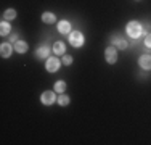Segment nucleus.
<instances>
[{"instance_id": "1", "label": "nucleus", "mask_w": 151, "mask_h": 145, "mask_svg": "<svg viewBox=\"0 0 151 145\" xmlns=\"http://www.w3.org/2000/svg\"><path fill=\"white\" fill-rule=\"evenodd\" d=\"M125 31H127V36L132 39H138L140 36L143 34V28L138 21H130V23L127 24V29H125Z\"/></svg>"}, {"instance_id": "2", "label": "nucleus", "mask_w": 151, "mask_h": 145, "mask_svg": "<svg viewBox=\"0 0 151 145\" xmlns=\"http://www.w3.org/2000/svg\"><path fill=\"white\" fill-rule=\"evenodd\" d=\"M69 44L73 47H82L84 45V36L81 31H74L69 32Z\"/></svg>"}, {"instance_id": "3", "label": "nucleus", "mask_w": 151, "mask_h": 145, "mask_svg": "<svg viewBox=\"0 0 151 145\" xmlns=\"http://www.w3.org/2000/svg\"><path fill=\"white\" fill-rule=\"evenodd\" d=\"M60 66H61V61H60L56 57H48V58H47L45 70L48 71V72H55V71H58V70H60Z\"/></svg>"}, {"instance_id": "4", "label": "nucleus", "mask_w": 151, "mask_h": 145, "mask_svg": "<svg viewBox=\"0 0 151 145\" xmlns=\"http://www.w3.org/2000/svg\"><path fill=\"white\" fill-rule=\"evenodd\" d=\"M105 58H106V61L109 65H114L117 61V49L114 45H111V47H108V49L105 50Z\"/></svg>"}, {"instance_id": "5", "label": "nucleus", "mask_w": 151, "mask_h": 145, "mask_svg": "<svg viewBox=\"0 0 151 145\" xmlns=\"http://www.w3.org/2000/svg\"><path fill=\"white\" fill-rule=\"evenodd\" d=\"M40 100H42V103H44V105H52V103H55L56 95H55L53 90H45V92L42 94Z\"/></svg>"}, {"instance_id": "6", "label": "nucleus", "mask_w": 151, "mask_h": 145, "mask_svg": "<svg viewBox=\"0 0 151 145\" xmlns=\"http://www.w3.org/2000/svg\"><path fill=\"white\" fill-rule=\"evenodd\" d=\"M138 65L142 66V70L151 71V55H142L138 60Z\"/></svg>"}, {"instance_id": "7", "label": "nucleus", "mask_w": 151, "mask_h": 145, "mask_svg": "<svg viewBox=\"0 0 151 145\" xmlns=\"http://www.w3.org/2000/svg\"><path fill=\"white\" fill-rule=\"evenodd\" d=\"M13 49H15V47H13L12 44H8V42L2 44V45H0V55H2L3 58H8L13 53Z\"/></svg>"}, {"instance_id": "8", "label": "nucleus", "mask_w": 151, "mask_h": 145, "mask_svg": "<svg viewBox=\"0 0 151 145\" xmlns=\"http://www.w3.org/2000/svg\"><path fill=\"white\" fill-rule=\"evenodd\" d=\"M27 49H29V45H27V42H24V41H16L15 42V50L18 53H26L27 52Z\"/></svg>"}, {"instance_id": "9", "label": "nucleus", "mask_w": 151, "mask_h": 145, "mask_svg": "<svg viewBox=\"0 0 151 145\" xmlns=\"http://www.w3.org/2000/svg\"><path fill=\"white\" fill-rule=\"evenodd\" d=\"M64 52H66V45H64L63 42H55L53 44V53L55 55H64Z\"/></svg>"}, {"instance_id": "10", "label": "nucleus", "mask_w": 151, "mask_h": 145, "mask_svg": "<svg viewBox=\"0 0 151 145\" xmlns=\"http://www.w3.org/2000/svg\"><path fill=\"white\" fill-rule=\"evenodd\" d=\"M42 21H44L45 24H52V23H55V21H56L55 13H52V12H45V13H42Z\"/></svg>"}, {"instance_id": "11", "label": "nucleus", "mask_w": 151, "mask_h": 145, "mask_svg": "<svg viewBox=\"0 0 151 145\" xmlns=\"http://www.w3.org/2000/svg\"><path fill=\"white\" fill-rule=\"evenodd\" d=\"M113 45L116 47V49H121V50H124V49H127V41L125 39H122V37H114L113 39Z\"/></svg>"}, {"instance_id": "12", "label": "nucleus", "mask_w": 151, "mask_h": 145, "mask_svg": "<svg viewBox=\"0 0 151 145\" xmlns=\"http://www.w3.org/2000/svg\"><path fill=\"white\" fill-rule=\"evenodd\" d=\"M10 31H12V26H10V23L3 20L2 24H0V36H2V37H5V36L10 34Z\"/></svg>"}, {"instance_id": "13", "label": "nucleus", "mask_w": 151, "mask_h": 145, "mask_svg": "<svg viewBox=\"0 0 151 145\" xmlns=\"http://www.w3.org/2000/svg\"><path fill=\"white\" fill-rule=\"evenodd\" d=\"M35 55H37V58H48V55H50V49H48V45H42V47H39V50L35 52Z\"/></svg>"}, {"instance_id": "14", "label": "nucleus", "mask_w": 151, "mask_h": 145, "mask_svg": "<svg viewBox=\"0 0 151 145\" xmlns=\"http://www.w3.org/2000/svg\"><path fill=\"white\" fill-rule=\"evenodd\" d=\"M58 31L61 34H69L71 32V24L68 21H60L58 23Z\"/></svg>"}, {"instance_id": "15", "label": "nucleus", "mask_w": 151, "mask_h": 145, "mask_svg": "<svg viewBox=\"0 0 151 145\" xmlns=\"http://www.w3.org/2000/svg\"><path fill=\"white\" fill-rule=\"evenodd\" d=\"M15 18H16V12H15L13 8H8L5 13H3V20H5V21H8V20H15Z\"/></svg>"}, {"instance_id": "16", "label": "nucleus", "mask_w": 151, "mask_h": 145, "mask_svg": "<svg viewBox=\"0 0 151 145\" xmlns=\"http://www.w3.org/2000/svg\"><path fill=\"white\" fill-rule=\"evenodd\" d=\"M64 90H66V82H64V81H58V82H55V92L63 94Z\"/></svg>"}, {"instance_id": "17", "label": "nucleus", "mask_w": 151, "mask_h": 145, "mask_svg": "<svg viewBox=\"0 0 151 145\" xmlns=\"http://www.w3.org/2000/svg\"><path fill=\"white\" fill-rule=\"evenodd\" d=\"M58 105H61V107H68V105H69V97L64 95V94H60V97H58Z\"/></svg>"}, {"instance_id": "18", "label": "nucleus", "mask_w": 151, "mask_h": 145, "mask_svg": "<svg viewBox=\"0 0 151 145\" xmlns=\"http://www.w3.org/2000/svg\"><path fill=\"white\" fill-rule=\"evenodd\" d=\"M71 63H73V57H71V55H63V65L69 66Z\"/></svg>"}, {"instance_id": "19", "label": "nucleus", "mask_w": 151, "mask_h": 145, "mask_svg": "<svg viewBox=\"0 0 151 145\" xmlns=\"http://www.w3.org/2000/svg\"><path fill=\"white\" fill-rule=\"evenodd\" d=\"M145 45L148 47V49H151V32L145 36Z\"/></svg>"}, {"instance_id": "20", "label": "nucleus", "mask_w": 151, "mask_h": 145, "mask_svg": "<svg viewBox=\"0 0 151 145\" xmlns=\"http://www.w3.org/2000/svg\"><path fill=\"white\" fill-rule=\"evenodd\" d=\"M10 41H12V42H16V41H18V36H16V34L12 36V39H10Z\"/></svg>"}]
</instances>
